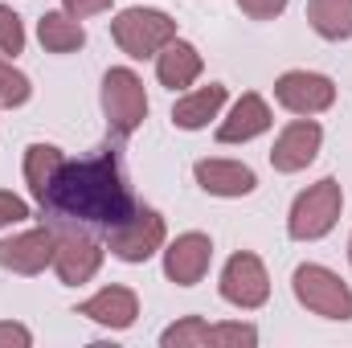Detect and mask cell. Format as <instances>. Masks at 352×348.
<instances>
[{
  "label": "cell",
  "instance_id": "obj_3",
  "mask_svg": "<svg viewBox=\"0 0 352 348\" xmlns=\"http://www.w3.org/2000/svg\"><path fill=\"white\" fill-rule=\"evenodd\" d=\"M102 115H107V131L115 140H131L144 119H148V90H144V78L131 70V66H111L102 74Z\"/></svg>",
  "mask_w": 352,
  "mask_h": 348
},
{
  "label": "cell",
  "instance_id": "obj_26",
  "mask_svg": "<svg viewBox=\"0 0 352 348\" xmlns=\"http://www.w3.org/2000/svg\"><path fill=\"white\" fill-rule=\"evenodd\" d=\"M287 4H291V0H238V8H242L250 21H274V17L287 12Z\"/></svg>",
  "mask_w": 352,
  "mask_h": 348
},
{
  "label": "cell",
  "instance_id": "obj_1",
  "mask_svg": "<svg viewBox=\"0 0 352 348\" xmlns=\"http://www.w3.org/2000/svg\"><path fill=\"white\" fill-rule=\"evenodd\" d=\"M135 205L140 201L127 184L123 160L115 148H98L82 160H62L45 197V213L87 226V230H102V234L119 226L123 217H131Z\"/></svg>",
  "mask_w": 352,
  "mask_h": 348
},
{
  "label": "cell",
  "instance_id": "obj_2",
  "mask_svg": "<svg viewBox=\"0 0 352 348\" xmlns=\"http://www.w3.org/2000/svg\"><path fill=\"white\" fill-rule=\"evenodd\" d=\"M344 213V184L336 176H324L316 184H307L287 213V238L291 242H320L336 230Z\"/></svg>",
  "mask_w": 352,
  "mask_h": 348
},
{
  "label": "cell",
  "instance_id": "obj_23",
  "mask_svg": "<svg viewBox=\"0 0 352 348\" xmlns=\"http://www.w3.org/2000/svg\"><path fill=\"white\" fill-rule=\"evenodd\" d=\"M0 54H25V21L12 4H0Z\"/></svg>",
  "mask_w": 352,
  "mask_h": 348
},
{
  "label": "cell",
  "instance_id": "obj_9",
  "mask_svg": "<svg viewBox=\"0 0 352 348\" xmlns=\"http://www.w3.org/2000/svg\"><path fill=\"white\" fill-rule=\"evenodd\" d=\"M274 102L291 115H324L336 102V83L320 70H287L274 78Z\"/></svg>",
  "mask_w": 352,
  "mask_h": 348
},
{
  "label": "cell",
  "instance_id": "obj_7",
  "mask_svg": "<svg viewBox=\"0 0 352 348\" xmlns=\"http://www.w3.org/2000/svg\"><path fill=\"white\" fill-rule=\"evenodd\" d=\"M58 230V246H54V274L62 287H82L90 283L98 270H102V259H107V246L90 234L87 226H54Z\"/></svg>",
  "mask_w": 352,
  "mask_h": 348
},
{
  "label": "cell",
  "instance_id": "obj_25",
  "mask_svg": "<svg viewBox=\"0 0 352 348\" xmlns=\"http://www.w3.org/2000/svg\"><path fill=\"white\" fill-rule=\"evenodd\" d=\"M29 217H33L29 201L16 197V193H8V188H0V230H12V226H21Z\"/></svg>",
  "mask_w": 352,
  "mask_h": 348
},
{
  "label": "cell",
  "instance_id": "obj_17",
  "mask_svg": "<svg viewBox=\"0 0 352 348\" xmlns=\"http://www.w3.org/2000/svg\"><path fill=\"white\" fill-rule=\"evenodd\" d=\"M201 70H205V58H201V50H197L192 41H184V37H173V41L156 54V78H160V87H168V90H188L201 78Z\"/></svg>",
  "mask_w": 352,
  "mask_h": 348
},
{
  "label": "cell",
  "instance_id": "obj_22",
  "mask_svg": "<svg viewBox=\"0 0 352 348\" xmlns=\"http://www.w3.org/2000/svg\"><path fill=\"white\" fill-rule=\"evenodd\" d=\"M33 98V83L25 70L12 66L8 54H0V107H25Z\"/></svg>",
  "mask_w": 352,
  "mask_h": 348
},
{
  "label": "cell",
  "instance_id": "obj_10",
  "mask_svg": "<svg viewBox=\"0 0 352 348\" xmlns=\"http://www.w3.org/2000/svg\"><path fill=\"white\" fill-rule=\"evenodd\" d=\"M320 148H324V127H320L311 115H299V119H291V123L274 135L270 168L283 173V176H295V173H303L307 164H316Z\"/></svg>",
  "mask_w": 352,
  "mask_h": 348
},
{
  "label": "cell",
  "instance_id": "obj_8",
  "mask_svg": "<svg viewBox=\"0 0 352 348\" xmlns=\"http://www.w3.org/2000/svg\"><path fill=\"white\" fill-rule=\"evenodd\" d=\"M217 291L230 307L238 312H258L266 299H270V274H266V262L254 250H238L230 254L221 266V279H217Z\"/></svg>",
  "mask_w": 352,
  "mask_h": 348
},
{
  "label": "cell",
  "instance_id": "obj_20",
  "mask_svg": "<svg viewBox=\"0 0 352 348\" xmlns=\"http://www.w3.org/2000/svg\"><path fill=\"white\" fill-rule=\"evenodd\" d=\"M307 25L324 41L352 37V0H307Z\"/></svg>",
  "mask_w": 352,
  "mask_h": 348
},
{
  "label": "cell",
  "instance_id": "obj_4",
  "mask_svg": "<svg viewBox=\"0 0 352 348\" xmlns=\"http://www.w3.org/2000/svg\"><path fill=\"white\" fill-rule=\"evenodd\" d=\"M291 291L299 307H307L320 320H336V324L352 320V287L324 262H299L291 274Z\"/></svg>",
  "mask_w": 352,
  "mask_h": 348
},
{
  "label": "cell",
  "instance_id": "obj_24",
  "mask_svg": "<svg viewBox=\"0 0 352 348\" xmlns=\"http://www.w3.org/2000/svg\"><path fill=\"white\" fill-rule=\"evenodd\" d=\"M258 345V328L246 320H226L217 324V348H254Z\"/></svg>",
  "mask_w": 352,
  "mask_h": 348
},
{
  "label": "cell",
  "instance_id": "obj_28",
  "mask_svg": "<svg viewBox=\"0 0 352 348\" xmlns=\"http://www.w3.org/2000/svg\"><path fill=\"white\" fill-rule=\"evenodd\" d=\"M111 4H115V0H62V8H66L70 17H78V21L98 17V12H111Z\"/></svg>",
  "mask_w": 352,
  "mask_h": 348
},
{
  "label": "cell",
  "instance_id": "obj_19",
  "mask_svg": "<svg viewBox=\"0 0 352 348\" xmlns=\"http://www.w3.org/2000/svg\"><path fill=\"white\" fill-rule=\"evenodd\" d=\"M37 41H41L45 54H78L87 45V29H82L78 17H70L66 8H58V12H45L37 21Z\"/></svg>",
  "mask_w": 352,
  "mask_h": 348
},
{
  "label": "cell",
  "instance_id": "obj_13",
  "mask_svg": "<svg viewBox=\"0 0 352 348\" xmlns=\"http://www.w3.org/2000/svg\"><path fill=\"white\" fill-rule=\"evenodd\" d=\"M192 180L201 184V193L209 197H221V201H238V197H250L258 188V173L242 160H226V156H209V160H197L192 164Z\"/></svg>",
  "mask_w": 352,
  "mask_h": 348
},
{
  "label": "cell",
  "instance_id": "obj_5",
  "mask_svg": "<svg viewBox=\"0 0 352 348\" xmlns=\"http://www.w3.org/2000/svg\"><path fill=\"white\" fill-rule=\"evenodd\" d=\"M111 37H115V45H119L127 58L144 62V58H156V54L176 37V21L164 12V8L131 4V8H119V12H115Z\"/></svg>",
  "mask_w": 352,
  "mask_h": 348
},
{
  "label": "cell",
  "instance_id": "obj_6",
  "mask_svg": "<svg viewBox=\"0 0 352 348\" xmlns=\"http://www.w3.org/2000/svg\"><path fill=\"white\" fill-rule=\"evenodd\" d=\"M168 242V226H164V213L152 209V205H135L131 217H123L119 226L107 230V250L111 259L127 262V266H140V262L156 259Z\"/></svg>",
  "mask_w": 352,
  "mask_h": 348
},
{
  "label": "cell",
  "instance_id": "obj_15",
  "mask_svg": "<svg viewBox=\"0 0 352 348\" xmlns=\"http://www.w3.org/2000/svg\"><path fill=\"white\" fill-rule=\"evenodd\" d=\"M274 115H270V102H266L258 90H246L242 98H234V107L221 115L217 123V144H250L270 131Z\"/></svg>",
  "mask_w": 352,
  "mask_h": 348
},
{
  "label": "cell",
  "instance_id": "obj_12",
  "mask_svg": "<svg viewBox=\"0 0 352 348\" xmlns=\"http://www.w3.org/2000/svg\"><path fill=\"white\" fill-rule=\"evenodd\" d=\"M164 279L176 287H197L205 274H209V262H213V238L201 234V230H188V234H176L173 242H164Z\"/></svg>",
  "mask_w": 352,
  "mask_h": 348
},
{
  "label": "cell",
  "instance_id": "obj_21",
  "mask_svg": "<svg viewBox=\"0 0 352 348\" xmlns=\"http://www.w3.org/2000/svg\"><path fill=\"white\" fill-rule=\"evenodd\" d=\"M164 348H217V324H205L201 316H184L160 332Z\"/></svg>",
  "mask_w": 352,
  "mask_h": 348
},
{
  "label": "cell",
  "instance_id": "obj_18",
  "mask_svg": "<svg viewBox=\"0 0 352 348\" xmlns=\"http://www.w3.org/2000/svg\"><path fill=\"white\" fill-rule=\"evenodd\" d=\"M66 152L58 144H29L25 148V160H21V173H25V184H29V197L45 209V197H50V184L62 168Z\"/></svg>",
  "mask_w": 352,
  "mask_h": 348
},
{
  "label": "cell",
  "instance_id": "obj_16",
  "mask_svg": "<svg viewBox=\"0 0 352 348\" xmlns=\"http://www.w3.org/2000/svg\"><path fill=\"white\" fill-rule=\"evenodd\" d=\"M226 102H230L226 83H209V87L184 90L173 102V127H180V131H205L213 119H221Z\"/></svg>",
  "mask_w": 352,
  "mask_h": 348
},
{
  "label": "cell",
  "instance_id": "obj_29",
  "mask_svg": "<svg viewBox=\"0 0 352 348\" xmlns=\"http://www.w3.org/2000/svg\"><path fill=\"white\" fill-rule=\"evenodd\" d=\"M349 262H352V238H349Z\"/></svg>",
  "mask_w": 352,
  "mask_h": 348
},
{
  "label": "cell",
  "instance_id": "obj_14",
  "mask_svg": "<svg viewBox=\"0 0 352 348\" xmlns=\"http://www.w3.org/2000/svg\"><path fill=\"white\" fill-rule=\"evenodd\" d=\"M78 316H87L90 324L98 328H111V332H127L135 320H140V295L123 283H111V287H98L90 299L78 303Z\"/></svg>",
  "mask_w": 352,
  "mask_h": 348
},
{
  "label": "cell",
  "instance_id": "obj_11",
  "mask_svg": "<svg viewBox=\"0 0 352 348\" xmlns=\"http://www.w3.org/2000/svg\"><path fill=\"white\" fill-rule=\"evenodd\" d=\"M54 246H58L54 226H33L21 234H8V238H0V266L8 274H41L45 266H54Z\"/></svg>",
  "mask_w": 352,
  "mask_h": 348
},
{
  "label": "cell",
  "instance_id": "obj_27",
  "mask_svg": "<svg viewBox=\"0 0 352 348\" xmlns=\"http://www.w3.org/2000/svg\"><path fill=\"white\" fill-rule=\"evenodd\" d=\"M33 345V332L16 320H0V348H29Z\"/></svg>",
  "mask_w": 352,
  "mask_h": 348
}]
</instances>
